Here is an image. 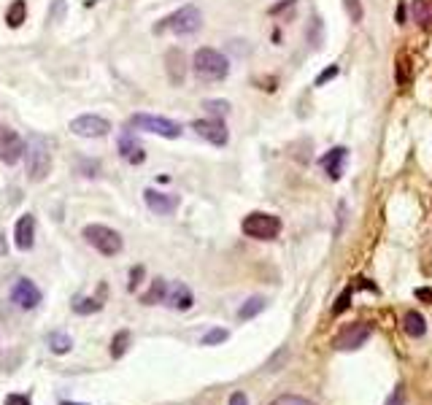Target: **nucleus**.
Returning a JSON list of instances; mask_svg holds the SVG:
<instances>
[{
	"label": "nucleus",
	"mask_w": 432,
	"mask_h": 405,
	"mask_svg": "<svg viewBox=\"0 0 432 405\" xmlns=\"http://www.w3.org/2000/svg\"><path fill=\"white\" fill-rule=\"evenodd\" d=\"M130 341H132L130 329H119V332L111 338V356H114V359H122V356L128 354Z\"/></svg>",
	"instance_id": "obj_20"
},
{
	"label": "nucleus",
	"mask_w": 432,
	"mask_h": 405,
	"mask_svg": "<svg viewBox=\"0 0 432 405\" xmlns=\"http://www.w3.org/2000/svg\"><path fill=\"white\" fill-rule=\"evenodd\" d=\"M230 405H249V397H246L243 392H235V395L230 397Z\"/></svg>",
	"instance_id": "obj_35"
},
{
	"label": "nucleus",
	"mask_w": 432,
	"mask_h": 405,
	"mask_svg": "<svg viewBox=\"0 0 432 405\" xmlns=\"http://www.w3.org/2000/svg\"><path fill=\"white\" fill-rule=\"evenodd\" d=\"M25 146L27 144H22V138H19L17 130L0 125V162L17 165V162L25 157Z\"/></svg>",
	"instance_id": "obj_8"
},
{
	"label": "nucleus",
	"mask_w": 432,
	"mask_h": 405,
	"mask_svg": "<svg viewBox=\"0 0 432 405\" xmlns=\"http://www.w3.org/2000/svg\"><path fill=\"white\" fill-rule=\"evenodd\" d=\"M270 405H316V403H311V400H305V397H297V395H281V397H276Z\"/></svg>",
	"instance_id": "obj_28"
},
{
	"label": "nucleus",
	"mask_w": 432,
	"mask_h": 405,
	"mask_svg": "<svg viewBox=\"0 0 432 405\" xmlns=\"http://www.w3.org/2000/svg\"><path fill=\"white\" fill-rule=\"evenodd\" d=\"M25 19H27V3L25 0H14L8 6V11H6V25L11 27V30H17V27H22Z\"/></svg>",
	"instance_id": "obj_19"
},
{
	"label": "nucleus",
	"mask_w": 432,
	"mask_h": 405,
	"mask_svg": "<svg viewBox=\"0 0 432 405\" xmlns=\"http://www.w3.org/2000/svg\"><path fill=\"white\" fill-rule=\"evenodd\" d=\"M144 200H146V205L152 208L154 214H159V216H168V214H173V211L178 208L176 195L157 192V189H146V192H144Z\"/></svg>",
	"instance_id": "obj_13"
},
{
	"label": "nucleus",
	"mask_w": 432,
	"mask_h": 405,
	"mask_svg": "<svg viewBox=\"0 0 432 405\" xmlns=\"http://www.w3.org/2000/svg\"><path fill=\"white\" fill-rule=\"evenodd\" d=\"M203 25V14L198 6H181L178 11H173L171 17H165L159 25H154V33L162 35V33H173V35H192L198 33Z\"/></svg>",
	"instance_id": "obj_1"
},
{
	"label": "nucleus",
	"mask_w": 432,
	"mask_h": 405,
	"mask_svg": "<svg viewBox=\"0 0 432 405\" xmlns=\"http://www.w3.org/2000/svg\"><path fill=\"white\" fill-rule=\"evenodd\" d=\"M165 71H168V78L173 87H181L184 78H187V57L181 49H171L165 54Z\"/></svg>",
	"instance_id": "obj_14"
},
{
	"label": "nucleus",
	"mask_w": 432,
	"mask_h": 405,
	"mask_svg": "<svg viewBox=\"0 0 432 405\" xmlns=\"http://www.w3.org/2000/svg\"><path fill=\"white\" fill-rule=\"evenodd\" d=\"M370 325H365V322H356L352 327H346L338 338H335V349L338 352H354V349H362L365 343H368V338H370Z\"/></svg>",
	"instance_id": "obj_9"
},
{
	"label": "nucleus",
	"mask_w": 432,
	"mask_h": 405,
	"mask_svg": "<svg viewBox=\"0 0 432 405\" xmlns=\"http://www.w3.org/2000/svg\"><path fill=\"white\" fill-rule=\"evenodd\" d=\"M386 405H406V389H403V386H397V389H395V395L386 400Z\"/></svg>",
	"instance_id": "obj_32"
},
{
	"label": "nucleus",
	"mask_w": 432,
	"mask_h": 405,
	"mask_svg": "<svg viewBox=\"0 0 432 405\" xmlns=\"http://www.w3.org/2000/svg\"><path fill=\"white\" fill-rule=\"evenodd\" d=\"M222 341H227V329H208L203 335V346H214V343H222Z\"/></svg>",
	"instance_id": "obj_27"
},
{
	"label": "nucleus",
	"mask_w": 432,
	"mask_h": 405,
	"mask_svg": "<svg viewBox=\"0 0 432 405\" xmlns=\"http://www.w3.org/2000/svg\"><path fill=\"white\" fill-rule=\"evenodd\" d=\"M14 243L19 252H30L35 246V216L33 214H22L14 225Z\"/></svg>",
	"instance_id": "obj_12"
},
{
	"label": "nucleus",
	"mask_w": 432,
	"mask_h": 405,
	"mask_svg": "<svg viewBox=\"0 0 432 405\" xmlns=\"http://www.w3.org/2000/svg\"><path fill=\"white\" fill-rule=\"evenodd\" d=\"M141 279H144V268L138 265V268H132V273H130V284H128V289L132 292L138 284H141Z\"/></svg>",
	"instance_id": "obj_30"
},
{
	"label": "nucleus",
	"mask_w": 432,
	"mask_h": 405,
	"mask_svg": "<svg viewBox=\"0 0 432 405\" xmlns=\"http://www.w3.org/2000/svg\"><path fill=\"white\" fill-rule=\"evenodd\" d=\"M403 327H406V332L411 338H422L427 332V322H424V316L419 311H408L406 316H403Z\"/></svg>",
	"instance_id": "obj_18"
},
{
	"label": "nucleus",
	"mask_w": 432,
	"mask_h": 405,
	"mask_svg": "<svg viewBox=\"0 0 432 405\" xmlns=\"http://www.w3.org/2000/svg\"><path fill=\"white\" fill-rule=\"evenodd\" d=\"M241 230H243V235H249L254 241H273L281 232V219L273 214H265V211H254L243 219Z\"/></svg>",
	"instance_id": "obj_5"
},
{
	"label": "nucleus",
	"mask_w": 432,
	"mask_h": 405,
	"mask_svg": "<svg viewBox=\"0 0 432 405\" xmlns=\"http://www.w3.org/2000/svg\"><path fill=\"white\" fill-rule=\"evenodd\" d=\"M103 308V303L98 298H76L74 300V311H76L78 316H87V313H98Z\"/></svg>",
	"instance_id": "obj_25"
},
{
	"label": "nucleus",
	"mask_w": 432,
	"mask_h": 405,
	"mask_svg": "<svg viewBox=\"0 0 432 405\" xmlns=\"http://www.w3.org/2000/svg\"><path fill=\"white\" fill-rule=\"evenodd\" d=\"M128 127L132 130H144V132H154L162 138H178L181 135V125L171 122L165 117H152V114H132L128 119Z\"/></svg>",
	"instance_id": "obj_6"
},
{
	"label": "nucleus",
	"mask_w": 432,
	"mask_h": 405,
	"mask_svg": "<svg viewBox=\"0 0 432 405\" xmlns=\"http://www.w3.org/2000/svg\"><path fill=\"white\" fill-rule=\"evenodd\" d=\"M168 305L171 308H178V311H189L192 303H195V298H192V292H189V286L187 284H173V289H168Z\"/></svg>",
	"instance_id": "obj_17"
},
{
	"label": "nucleus",
	"mask_w": 432,
	"mask_h": 405,
	"mask_svg": "<svg viewBox=\"0 0 432 405\" xmlns=\"http://www.w3.org/2000/svg\"><path fill=\"white\" fill-rule=\"evenodd\" d=\"M11 303L22 311H33L41 303V289L30 279H17V284L11 286Z\"/></svg>",
	"instance_id": "obj_10"
},
{
	"label": "nucleus",
	"mask_w": 432,
	"mask_h": 405,
	"mask_svg": "<svg viewBox=\"0 0 432 405\" xmlns=\"http://www.w3.org/2000/svg\"><path fill=\"white\" fill-rule=\"evenodd\" d=\"M81 235H84V241H87L92 249H98L103 257H116V254L122 252V246H125L122 235L114 227H105V225H87V227L81 230Z\"/></svg>",
	"instance_id": "obj_4"
},
{
	"label": "nucleus",
	"mask_w": 432,
	"mask_h": 405,
	"mask_svg": "<svg viewBox=\"0 0 432 405\" xmlns=\"http://www.w3.org/2000/svg\"><path fill=\"white\" fill-rule=\"evenodd\" d=\"M71 132L78 138H103L111 132V122L98 114H81L76 119H71Z\"/></svg>",
	"instance_id": "obj_7"
},
{
	"label": "nucleus",
	"mask_w": 432,
	"mask_h": 405,
	"mask_svg": "<svg viewBox=\"0 0 432 405\" xmlns=\"http://www.w3.org/2000/svg\"><path fill=\"white\" fill-rule=\"evenodd\" d=\"M416 295H419V298H422V300H432V292H430V289H419V292H416Z\"/></svg>",
	"instance_id": "obj_36"
},
{
	"label": "nucleus",
	"mask_w": 432,
	"mask_h": 405,
	"mask_svg": "<svg viewBox=\"0 0 432 405\" xmlns=\"http://www.w3.org/2000/svg\"><path fill=\"white\" fill-rule=\"evenodd\" d=\"M413 19L422 27H432V0H416L413 3Z\"/></svg>",
	"instance_id": "obj_22"
},
{
	"label": "nucleus",
	"mask_w": 432,
	"mask_h": 405,
	"mask_svg": "<svg viewBox=\"0 0 432 405\" xmlns=\"http://www.w3.org/2000/svg\"><path fill=\"white\" fill-rule=\"evenodd\" d=\"M343 6H346V14L352 17V22L359 25L362 17H365V11H362V0H343Z\"/></svg>",
	"instance_id": "obj_26"
},
{
	"label": "nucleus",
	"mask_w": 432,
	"mask_h": 405,
	"mask_svg": "<svg viewBox=\"0 0 432 405\" xmlns=\"http://www.w3.org/2000/svg\"><path fill=\"white\" fill-rule=\"evenodd\" d=\"M205 108H208L211 114H227L230 103L227 101H205Z\"/></svg>",
	"instance_id": "obj_29"
},
{
	"label": "nucleus",
	"mask_w": 432,
	"mask_h": 405,
	"mask_svg": "<svg viewBox=\"0 0 432 405\" xmlns=\"http://www.w3.org/2000/svg\"><path fill=\"white\" fill-rule=\"evenodd\" d=\"M119 154H122V160L130 162V165H141V162L146 160V152H144L141 141H138L135 135H130V132H125V135L119 138Z\"/></svg>",
	"instance_id": "obj_16"
},
{
	"label": "nucleus",
	"mask_w": 432,
	"mask_h": 405,
	"mask_svg": "<svg viewBox=\"0 0 432 405\" xmlns=\"http://www.w3.org/2000/svg\"><path fill=\"white\" fill-rule=\"evenodd\" d=\"M62 405H81V403H62Z\"/></svg>",
	"instance_id": "obj_38"
},
{
	"label": "nucleus",
	"mask_w": 432,
	"mask_h": 405,
	"mask_svg": "<svg viewBox=\"0 0 432 405\" xmlns=\"http://www.w3.org/2000/svg\"><path fill=\"white\" fill-rule=\"evenodd\" d=\"M25 165L30 181H44L51 171V152L49 141L41 135H33L25 146Z\"/></svg>",
	"instance_id": "obj_2"
},
{
	"label": "nucleus",
	"mask_w": 432,
	"mask_h": 405,
	"mask_svg": "<svg viewBox=\"0 0 432 405\" xmlns=\"http://www.w3.org/2000/svg\"><path fill=\"white\" fill-rule=\"evenodd\" d=\"M335 76H338V65H330L327 71H322V74H319V78H316V87H322L325 81H330V78H335Z\"/></svg>",
	"instance_id": "obj_31"
},
{
	"label": "nucleus",
	"mask_w": 432,
	"mask_h": 405,
	"mask_svg": "<svg viewBox=\"0 0 432 405\" xmlns=\"http://www.w3.org/2000/svg\"><path fill=\"white\" fill-rule=\"evenodd\" d=\"M192 65H195L198 78H203V81H222V78H227V74H230L227 57H225L222 51L208 49V46L195 51Z\"/></svg>",
	"instance_id": "obj_3"
},
{
	"label": "nucleus",
	"mask_w": 432,
	"mask_h": 405,
	"mask_svg": "<svg viewBox=\"0 0 432 405\" xmlns=\"http://www.w3.org/2000/svg\"><path fill=\"white\" fill-rule=\"evenodd\" d=\"M349 298H352V289H346V292L340 295V300H338V305H335V313H343V311L349 308Z\"/></svg>",
	"instance_id": "obj_34"
},
{
	"label": "nucleus",
	"mask_w": 432,
	"mask_h": 405,
	"mask_svg": "<svg viewBox=\"0 0 432 405\" xmlns=\"http://www.w3.org/2000/svg\"><path fill=\"white\" fill-rule=\"evenodd\" d=\"M168 298V284H165V279H154L152 281V289L141 298V303L144 305H154L159 303V300H165Z\"/></svg>",
	"instance_id": "obj_21"
},
{
	"label": "nucleus",
	"mask_w": 432,
	"mask_h": 405,
	"mask_svg": "<svg viewBox=\"0 0 432 405\" xmlns=\"http://www.w3.org/2000/svg\"><path fill=\"white\" fill-rule=\"evenodd\" d=\"M265 311V298H249L246 303L241 305V311H238V319H254L257 313H262Z\"/></svg>",
	"instance_id": "obj_24"
},
{
	"label": "nucleus",
	"mask_w": 432,
	"mask_h": 405,
	"mask_svg": "<svg viewBox=\"0 0 432 405\" xmlns=\"http://www.w3.org/2000/svg\"><path fill=\"white\" fill-rule=\"evenodd\" d=\"M192 130L214 146H227L230 135L222 119H198V122H192Z\"/></svg>",
	"instance_id": "obj_11"
},
{
	"label": "nucleus",
	"mask_w": 432,
	"mask_h": 405,
	"mask_svg": "<svg viewBox=\"0 0 432 405\" xmlns=\"http://www.w3.org/2000/svg\"><path fill=\"white\" fill-rule=\"evenodd\" d=\"M49 349L54 354H68V352L74 349V341H71V335H65V332H51Z\"/></svg>",
	"instance_id": "obj_23"
},
{
	"label": "nucleus",
	"mask_w": 432,
	"mask_h": 405,
	"mask_svg": "<svg viewBox=\"0 0 432 405\" xmlns=\"http://www.w3.org/2000/svg\"><path fill=\"white\" fill-rule=\"evenodd\" d=\"M8 252V243H6V238H3V232H0V257Z\"/></svg>",
	"instance_id": "obj_37"
},
{
	"label": "nucleus",
	"mask_w": 432,
	"mask_h": 405,
	"mask_svg": "<svg viewBox=\"0 0 432 405\" xmlns=\"http://www.w3.org/2000/svg\"><path fill=\"white\" fill-rule=\"evenodd\" d=\"M3 405H30V397L27 395H8Z\"/></svg>",
	"instance_id": "obj_33"
},
{
	"label": "nucleus",
	"mask_w": 432,
	"mask_h": 405,
	"mask_svg": "<svg viewBox=\"0 0 432 405\" xmlns=\"http://www.w3.org/2000/svg\"><path fill=\"white\" fill-rule=\"evenodd\" d=\"M346 157H349V149H346V146H335V149H330V152L322 157V168H325V173H327L332 181H338V178L343 176Z\"/></svg>",
	"instance_id": "obj_15"
}]
</instances>
